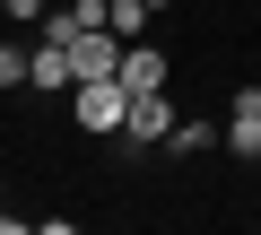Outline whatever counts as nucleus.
<instances>
[{
    "instance_id": "f257e3e1",
    "label": "nucleus",
    "mask_w": 261,
    "mask_h": 235,
    "mask_svg": "<svg viewBox=\"0 0 261 235\" xmlns=\"http://www.w3.org/2000/svg\"><path fill=\"white\" fill-rule=\"evenodd\" d=\"M70 122H79L87 140H122V122H130V87H122V79H79V87H70Z\"/></svg>"
},
{
    "instance_id": "f03ea898",
    "label": "nucleus",
    "mask_w": 261,
    "mask_h": 235,
    "mask_svg": "<svg viewBox=\"0 0 261 235\" xmlns=\"http://www.w3.org/2000/svg\"><path fill=\"white\" fill-rule=\"evenodd\" d=\"M70 70L79 79H122V35L113 27H79L70 35Z\"/></svg>"
},
{
    "instance_id": "7ed1b4c3",
    "label": "nucleus",
    "mask_w": 261,
    "mask_h": 235,
    "mask_svg": "<svg viewBox=\"0 0 261 235\" xmlns=\"http://www.w3.org/2000/svg\"><path fill=\"white\" fill-rule=\"evenodd\" d=\"M174 131V105H166V87L157 96H130V122H122V140L130 148H148V140H166Z\"/></svg>"
},
{
    "instance_id": "20e7f679",
    "label": "nucleus",
    "mask_w": 261,
    "mask_h": 235,
    "mask_svg": "<svg viewBox=\"0 0 261 235\" xmlns=\"http://www.w3.org/2000/svg\"><path fill=\"white\" fill-rule=\"evenodd\" d=\"M166 70H174V61H166L157 44H122V87H130V96H157Z\"/></svg>"
},
{
    "instance_id": "39448f33",
    "label": "nucleus",
    "mask_w": 261,
    "mask_h": 235,
    "mask_svg": "<svg viewBox=\"0 0 261 235\" xmlns=\"http://www.w3.org/2000/svg\"><path fill=\"white\" fill-rule=\"evenodd\" d=\"M226 148H235V157H261V87L235 96V113H226Z\"/></svg>"
},
{
    "instance_id": "423d86ee",
    "label": "nucleus",
    "mask_w": 261,
    "mask_h": 235,
    "mask_svg": "<svg viewBox=\"0 0 261 235\" xmlns=\"http://www.w3.org/2000/svg\"><path fill=\"white\" fill-rule=\"evenodd\" d=\"M27 87H79V70H70V44H35V70H27Z\"/></svg>"
},
{
    "instance_id": "0eeeda50",
    "label": "nucleus",
    "mask_w": 261,
    "mask_h": 235,
    "mask_svg": "<svg viewBox=\"0 0 261 235\" xmlns=\"http://www.w3.org/2000/svg\"><path fill=\"white\" fill-rule=\"evenodd\" d=\"M148 18H157L148 0H113V9H105V27H113L122 44H140V35H148Z\"/></svg>"
},
{
    "instance_id": "6e6552de",
    "label": "nucleus",
    "mask_w": 261,
    "mask_h": 235,
    "mask_svg": "<svg viewBox=\"0 0 261 235\" xmlns=\"http://www.w3.org/2000/svg\"><path fill=\"white\" fill-rule=\"evenodd\" d=\"M27 70H35V53L18 35H0V87H27Z\"/></svg>"
},
{
    "instance_id": "1a4fd4ad",
    "label": "nucleus",
    "mask_w": 261,
    "mask_h": 235,
    "mask_svg": "<svg viewBox=\"0 0 261 235\" xmlns=\"http://www.w3.org/2000/svg\"><path fill=\"white\" fill-rule=\"evenodd\" d=\"M218 140H226V131H209V122H174V131H166V148H174V157H192V148H218Z\"/></svg>"
},
{
    "instance_id": "9d476101",
    "label": "nucleus",
    "mask_w": 261,
    "mask_h": 235,
    "mask_svg": "<svg viewBox=\"0 0 261 235\" xmlns=\"http://www.w3.org/2000/svg\"><path fill=\"white\" fill-rule=\"evenodd\" d=\"M148 9H157V18H166V9H174V0H148Z\"/></svg>"
},
{
    "instance_id": "9b49d317",
    "label": "nucleus",
    "mask_w": 261,
    "mask_h": 235,
    "mask_svg": "<svg viewBox=\"0 0 261 235\" xmlns=\"http://www.w3.org/2000/svg\"><path fill=\"white\" fill-rule=\"evenodd\" d=\"M252 166H261V157H252Z\"/></svg>"
}]
</instances>
